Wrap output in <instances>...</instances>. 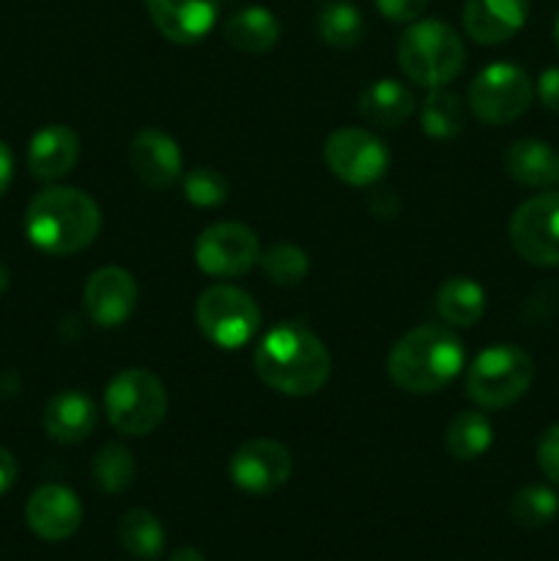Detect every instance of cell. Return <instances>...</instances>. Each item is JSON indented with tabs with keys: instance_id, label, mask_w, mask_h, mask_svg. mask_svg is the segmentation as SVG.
Listing matches in <instances>:
<instances>
[{
	"instance_id": "obj_14",
	"label": "cell",
	"mask_w": 559,
	"mask_h": 561,
	"mask_svg": "<svg viewBox=\"0 0 559 561\" xmlns=\"http://www.w3.org/2000/svg\"><path fill=\"white\" fill-rule=\"evenodd\" d=\"M25 520L33 535L42 540H69L82 524V504L71 488L49 482L31 493L25 504Z\"/></svg>"
},
{
	"instance_id": "obj_28",
	"label": "cell",
	"mask_w": 559,
	"mask_h": 561,
	"mask_svg": "<svg viewBox=\"0 0 559 561\" xmlns=\"http://www.w3.org/2000/svg\"><path fill=\"white\" fill-rule=\"evenodd\" d=\"M135 458H132L129 449L121 447V444H104V447L93 455L91 477L102 493H110V496L124 493L126 488L135 482Z\"/></svg>"
},
{
	"instance_id": "obj_26",
	"label": "cell",
	"mask_w": 559,
	"mask_h": 561,
	"mask_svg": "<svg viewBox=\"0 0 559 561\" xmlns=\"http://www.w3.org/2000/svg\"><path fill=\"white\" fill-rule=\"evenodd\" d=\"M118 540L132 557L157 559L164 551V529L159 518L148 510H129L118 520Z\"/></svg>"
},
{
	"instance_id": "obj_23",
	"label": "cell",
	"mask_w": 559,
	"mask_h": 561,
	"mask_svg": "<svg viewBox=\"0 0 559 561\" xmlns=\"http://www.w3.org/2000/svg\"><path fill=\"white\" fill-rule=\"evenodd\" d=\"M436 312L447 327L469 329L486 312V294L471 277H449L438 285Z\"/></svg>"
},
{
	"instance_id": "obj_33",
	"label": "cell",
	"mask_w": 559,
	"mask_h": 561,
	"mask_svg": "<svg viewBox=\"0 0 559 561\" xmlns=\"http://www.w3.org/2000/svg\"><path fill=\"white\" fill-rule=\"evenodd\" d=\"M376 9L389 22H417L427 9V0H376Z\"/></svg>"
},
{
	"instance_id": "obj_1",
	"label": "cell",
	"mask_w": 559,
	"mask_h": 561,
	"mask_svg": "<svg viewBox=\"0 0 559 561\" xmlns=\"http://www.w3.org/2000/svg\"><path fill=\"white\" fill-rule=\"evenodd\" d=\"M255 373L272 392L310 398L329 381L332 359L316 332L288 321L261 337L255 348Z\"/></svg>"
},
{
	"instance_id": "obj_38",
	"label": "cell",
	"mask_w": 559,
	"mask_h": 561,
	"mask_svg": "<svg viewBox=\"0 0 559 561\" xmlns=\"http://www.w3.org/2000/svg\"><path fill=\"white\" fill-rule=\"evenodd\" d=\"M5 288H9V268H5L3 263H0V296L5 294Z\"/></svg>"
},
{
	"instance_id": "obj_24",
	"label": "cell",
	"mask_w": 559,
	"mask_h": 561,
	"mask_svg": "<svg viewBox=\"0 0 559 561\" xmlns=\"http://www.w3.org/2000/svg\"><path fill=\"white\" fill-rule=\"evenodd\" d=\"M447 453L455 460H477L491 449L493 427L482 411H460L447 427Z\"/></svg>"
},
{
	"instance_id": "obj_19",
	"label": "cell",
	"mask_w": 559,
	"mask_h": 561,
	"mask_svg": "<svg viewBox=\"0 0 559 561\" xmlns=\"http://www.w3.org/2000/svg\"><path fill=\"white\" fill-rule=\"evenodd\" d=\"M526 0H466L464 27L477 44H502L524 27Z\"/></svg>"
},
{
	"instance_id": "obj_37",
	"label": "cell",
	"mask_w": 559,
	"mask_h": 561,
	"mask_svg": "<svg viewBox=\"0 0 559 561\" xmlns=\"http://www.w3.org/2000/svg\"><path fill=\"white\" fill-rule=\"evenodd\" d=\"M170 561H206V557H203L197 548L184 546V548H179V551L170 553Z\"/></svg>"
},
{
	"instance_id": "obj_18",
	"label": "cell",
	"mask_w": 559,
	"mask_h": 561,
	"mask_svg": "<svg viewBox=\"0 0 559 561\" xmlns=\"http://www.w3.org/2000/svg\"><path fill=\"white\" fill-rule=\"evenodd\" d=\"M99 409L91 394L80 389H64L47 403L42 425L47 436L58 444H80L96 431Z\"/></svg>"
},
{
	"instance_id": "obj_13",
	"label": "cell",
	"mask_w": 559,
	"mask_h": 561,
	"mask_svg": "<svg viewBox=\"0 0 559 561\" xmlns=\"http://www.w3.org/2000/svg\"><path fill=\"white\" fill-rule=\"evenodd\" d=\"M82 307L91 323L115 329L132 318L137 307V283L126 268L102 266L88 277L82 290Z\"/></svg>"
},
{
	"instance_id": "obj_7",
	"label": "cell",
	"mask_w": 559,
	"mask_h": 561,
	"mask_svg": "<svg viewBox=\"0 0 559 561\" xmlns=\"http://www.w3.org/2000/svg\"><path fill=\"white\" fill-rule=\"evenodd\" d=\"M195 321L208 343L225 351H236L258 334L261 310L252 296L236 285H212L197 299Z\"/></svg>"
},
{
	"instance_id": "obj_21",
	"label": "cell",
	"mask_w": 559,
	"mask_h": 561,
	"mask_svg": "<svg viewBox=\"0 0 559 561\" xmlns=\"http://www.w3.org/2000/svg\"><path fill=\"white\" fill-rule=\"evenodd\" d=\"M414 107V93L400 80H376L360 93V115L367 124L381 126V129L406 124Z\"/></svg>"
},
{
	"instance_id": "obj_27",
	"label": "cell",
	"mask_w": 559,
	"mask_h": 561,
	"mask_svg": "<svg viewBox=\"0 0 559 561\" xmlns=\"http://www.w3.org/2000/svg\"><path fill=\"white\" fill-rule=\"evenodd\" d=\"M318 36L329 47L351 49L365 36V20L354 3L334 0V3L323 5L321 14H318Z\"/></svg>"
},
{
	"instance_id": "obj_36",
	"label": "cell",
	"mask_w": 559,
	"mask_h": 561,
	"mask_svg": "<svg viewBox=\"0 0 559 561\" xmlns=\"http://www.w3.org/2000/svg\"><path fill=\"white\" fill-rule=\"evenodd\" d=\"M11 179H14V157H11V148L0 140V197L9 192Z\"/></svg>"
},
{
	"instance_id": "obj_15",
	"label": "cell",
	"mask_w": 559,
	"mask_h": 561,
	"mask_svg": "<svg viewBox=\"0 0 559 561\" xmlns=\"http://www.w3.org/2000/svg\"><path fill=\"white\" fill-rule=\"evenodd\" d=\"M153 27L173 44H197L219 14V0H142Z\"/></svg>"
},
{
	"instance_id": "obj_16",
	"label": "cell",
	"mask_w": 559,
	"mask_h": 561,
	"mask_svg": "<svg viewBox=\"0 0 559 561\" xmlns=\"http://www.w3.org/2000/svg\"><path fill=\"white\" fill-rule=\"evenodd\" d=\"M129 168L148 190H168L184 170L179 142L162 129H140L129 142Z\"/></svg>"
},
{
	"instance_id": "obj_11",
	"label": "cell",
	"mask_w": 559,
	"mask_h": 561,
	"mask_svg": "<svg viewBox=\"0 0 559 561\" xmlns=\"http://www.w3.org/2000/svg\"><path fill=\"white\" fill-rule=\"evenodd\" d=\"M258 261H261V244L255 230L241 222L208 225L195 241V263L208 277H241Z\"/></svg>"
},
{
	"instance_id": "obj_25",
	"label": "cell",
	"mask_w": 559,
	"mask_h": 561,
	"mask_svg": "<svg viewBox=\"0 0 559 561\" xmlns=\"http://www.w3.org/2000/svg\"><path fill=\"white\" fill-rule=\"evenodd\" d=\"M420 121L422 131H425L427 137L449 140V137L460 135L466 126L464 102L458 99V93L447 91V88H433V91L427 93L425 102H422Z\"/></svg>"
},
{
	"instance_id": "obj_22",
	"label": "cell",
	"mask_w": 559,
	"mask_h": 561,
	"mask_svg": "<svg viewBox=\"0 0 559 561\" xmlns=\"http://www.w3.org/2000/svg\"><path fill=\"white\" fill-rule=\"evenodd\" d=\"M280 20L263 5H247L225 22V42L247 55L269 53L280 42Z\"/></svg>"
},
{
	"instance_id": "obj_32",
	"label": "cell",
	"mask_w": 559,
	"mask_h": 561,
	"mask_svg": "<svg viewBox=\"0 0 559 561\" xmlns=\"http://www.w3.org/2000/svg\"><path fill=\"white\" fill-rule=\"evenodd\" d=\"M537 466H540L543 477L559 488V422L548 427L537 442Z\"/></svg>"
},
{
	"instance_id": "obj_8",
	"label": "cell",
	"mask_w": 559,
	"mask_h": 561,
	"mask_svg": "<svg viewBox=\"0 0 559 561\" xmlns=\"http://www.w3.org/2000/svg\"><path fill=\"white\" fill-rule=\"evenodd\" d=\"M535 85L521 66L491 64L471 80L469 110L488 126H502L529 110Z\"/></svg>"
},
{
	"instance_id": "obj_29",
	"label": "cell",
	"mask_w": 559,
	"mask_h": 561,
	"mask_svg": "<svg viewBox=\"0 0 559 561\" xmlns=\"http://www.w3.org/2000/svg\"><path fill=\"white\" fill-rule=\"evenodd\" d=\"M510 515L524 529H540L559 515V496L546 485H526L510 499Z\"/></svg>"
},
{
	"instance_id": "obj_5",
	"label": "cell",
	"mask_w": 559,
	"mask_h": 561,
	"mask_svg": "<svg viewBox=\"0 0 559 561\" xmlns=\"http://www.w3.org/2000/svg\"><path fill=\"white\" fill-rule=\"evenodd\" d=\"M535 381V362L518 345H491L480 351L466 373V398L480 409L499 411L524 398Z\"/></svg>"
},
{
	"instance_id": "obj_10",
	"label": "cell",
	"mask_w": 559,
	"mask_h": 561,
	"mask_svg": "<svg viewBox=\"0 0 559 561\" xmlns=\"http://www.w3.org/2000/svg\"><path fill=\"white\" fill-rule=\"evenodd\" d=\"M323 162L351 186H370L387 173L389 151L381 137L360 126H345L329 135L323 146Z\"/></svg>"
},
{
	"instance_id": "obj_39",
	"label": "cell",
	"mask_w": 559,
	"mask_h": 561,
	"mask_svg": "<svg viewBox=\"0 0 559 561\" xmlns=\"http://www.w3.org/2000/svg\"><path fill=\"white\" fill-rule=\"evenodd\" d=\"M554 38H557V47H559V16H557V25H554Z\"/></svg>"
},
{
	"instance_id": "obj_35",
	"label": "cell",
	"mask_w": 559,
	"mask_h": 561,
	"mask_svg": "<svg viewBox=\"0 0 559 561\" xmlns=\"http://www.w3.org/2000/svg\"><path fill=\"white\" fill-rule=\"evenodd\" d=\"M16 482V460L9 449L0 447V496L9 493Z\"/></svg>"
},
{
	"instance_id": "obj_17",
	"label": "cell",
	"mask_w": 559,
	"mask_h": 561,
	"mask_svg": "<svg viewBox=\"0 0 559 561\" xmlns=\"http://www.w3.org/2000/svg\"><path fill=\"white\" fill-rule=\"evenodd\" d=\"M80 159V137L66 124H47L33 135L27 168L38 181H58L75 170Z\"/></svg>"
},
{
	"instance_id": "obj_6",
	"label": "cell",
	"mask_w": 559,
	"mask_h": 561,
	"mask_svg": "<svg viewBox=\"0 0 559 561\" xmlns=\"http://www.w3.org/2000/svg\"><path fill=\"white\" fill-rule=\"evenodd\" d=\"M104 414L124 436H148L168 416V392L153 373L129 367L107 383Z\"/></svg>"
},
{
	"instance_id": "obj_4",
	"label": "cell",
	"mask_w": 559,
	"mask_h": 561,
	"mask_svg": "<svg viewBox=\"0 0 559 561\" xmlns=\"http://www.w3.org/2000/svg\"><path fill=\"white\" fill-rule=\"evenodd\" d=\"M398 64L417 85L444 88L464 69L466 49L455 27H449L447 22H411L398 42Z\"/></svg>"
},
{
	"instance_id": "obj_20",
	"label": "cell",
	"mask_w": 559,
	"mask_h": 561,
	"mask_svg": "<svg viewBox=\"0 0 559 561\" xmlns=\"http://www.w3.org/2000/svg\"><path fill=\"white\" fill-rule=\"evenodd\" d=\"M504 170L521 186L551 190L559 184V153L543 140H515L504 153Z\"/></svg>"
},
{
	"instance_id": "obj_30",
	"label": "cell",
	"mask_w": 559,
	"mask_h": 561,
	"mask_svg": "<svg viewBox=\"0 0 559 561\" xmlns=\"http://www.w3.org/2000/svg\"><path fill=\"white\" fill-rule=\"evenodd\" d=\"M261 266L266 277L280 288H294L310 272V257L296 244H274L261 255Z\"/></svg>"
},
{
	"instance_id": "obj_31",
	"label": "cell",
	"mask_w": 559,
	"mask_h": 561,
	"mask_svg": "<svg viewBox=\"0 0 559 561\" xmlns=\"http://www.w3.org/2000/svg\"><path fill=\"white\" fill-rule=\"evenodd\" d=\"M230 186L219 170L192 168L184 175V201L197 208H217L228 201Z\"/></svg>"
},
{
	"instance_id": "obj_12",
	"label": "cell",
	"mask_w": 559,
	"mask_h": 561,
	"mask_svg": "<svg viewBox=\"0 0 559 561\" xmlns=\"http://www.w3.org/2000/svg\"><path fill=\"white\" fill-rule=\"evenodd\" d=\"M294 460L280 442L252 438L233 453L228 463L230 482L250 496H269L290 480Z\"/></svg>"
},
{
	"instance_id": "obj_3",
	"label": "cell",
	"mask_w": 559,
	"mask_h": 561,
	"mask_svg": "<svg viewBox=\"0 0 559 561\" xmlns=\"http://www.w3.org/2000/svg\"><path fill=\"white\" fill-rule=\"evenodd\" d=\"M464 367V343L447 327H417L392 345L387 356V376L403 392H442Z\"/></svg>"
},
{
	"instance_id": "obj_2",
	"label": "cell",
	"mask_w": 559,
	"mask_h": 561,
	"mask_svg": "<svg viewBox=\"0 0 559 561\" xmlns=\"http://www.w3.org/2000/svg\"><path fill=\"white\" fill-rule=\"evenodd\" d=\"M102 228L96 201L75 186H47L25 211V233L36 250L66 257L88 250Z\"/></svg>"
},
{
	"instance_id": "obj_34",
	"label": "cell",
	"mask_w": 559,
	"mask_h": 561,
	"mask_svg": "<svg viewBox=\"0 0 559 561\" xmlns=\"http://www.w3.org/2000/svg\"><path fill=\"white\" fill-rule=\"evenodd\" d=\"M537 99L546 110L559 113V69H546L537 80Z\"/></svg>"
},
{
	"instance_id": "obj_9",
	"label": "cell",
	"mask_w": 559,
	"mask_h": 561,
	"mask_svg": "<svg viewBox=\"0 0 559 561\" xmlns=\"http://www.w3.org/2000/svg\"><path fill=\"white\" fill-rule=\"evenodd\" d=\"M510 241L518 257L532 266H559V190L540 192L515 208Z\"/></svg>"
}]
</instances>
